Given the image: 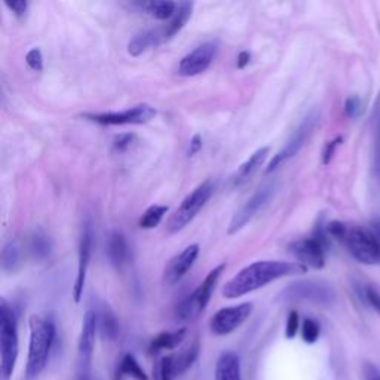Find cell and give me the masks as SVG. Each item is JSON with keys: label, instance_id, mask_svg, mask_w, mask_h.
I'll return each mask as SVG.
<instances>
[{"label": "cell", "instance_id": "obj_42", "mask_svg": "<svg viewBox=\"0 0 380 380\" xmlns=\"http://www.w3.org/2000/svg\"><path fill=\"white\" fill-rule=\"evenodd\" d=\"M370 229L377 240V244H379V248H380V220H374L372 224H370Z\"/></svg>", "mask_w": 380, "mask_h": 380}, {"label": "cell", "instance_id": "obj_36", "mask_svg": "<svg viewBox=\"0 0 380 380\" xmlns=\"http://www.w3.org/2000/svg\"><path fill=\"white\" fill-rule=\"evenodd\" d=\"M340 143H341V137H337V138H334L333 142L327 143V146L324 149V155H323V162L325 163V165L327 163H330V161L333 159V156L336 154V149L340 146Z\"/></svg>", "mask_w": 380, "mask_h": 380}, {"label": "cell", "instance_id": "obj_20", "mask_svg": "<svg viewBox=\"0 0 380 380\" xmlns=\"http://www.w3.org/2000/svg\"><path fill=\"white\" fill-rule=\"evenodd\" d=\"M192 9H194L192 2L177 4V9H175L174 17L168 21V24L165 25V29L161 30L163 41H170L171 37H174L177 33H179L184 27L186 22L190 18V15H192Z\"/></svg>", "mask_w": 380, "mask_h": 380}, {"label": "cell", "instance_id": "obj_22", "mask_svg": "<svg viewBox=\"0 0 380 380\" xmlns=\"http://www.w3.org/2000/svg\"><path fill=\"white\" fill-rule=\"evenodd\" d=\"M138 6H142L149 15H151L159 21L171 20L177 9V4L170 2V0H154V2L138 4Z\"/></svg>", "mask_w": 380, "mask_h": 380}, {"label": "cell", "instance_id": "obj_16", "mask_svg": "<svg viewBox=\"0 0 380 380\" xmlns=\"http://www.w3.org/2000/svg\"><path fill=\"white\" fill-rule=\"evenodd\" d=\"M199 256V245L192 244L186 247L180 255H177L170 260V263L165 266L163 271V283L167 285H174L179 283L182 278L192 268L194 263L196 262Z\"/></svg>", "mask_w": 380, "mask_h": 380}, {"label": "cell", "instance_id": "obj_37", "mask_svg": "<svg viewBox=\"0 0 380 380\" xmlns=\"http://www.w3.org/2000/svg\"><path fill=\"white\" fill-rule=\"evenodd\" d=\"M365 299H367V301L370 303V306L380 313V293L379 291L373 287H367L365 288Z\"/></svg>", "mask_w": 380, "mask_h": 380}, {"label": "cell", "instance_id": "obj_19", "mask_svg": "<svg viewBox=\"0 0 380 380\" xmlns=\"http://www.w3.org/2000/svg\"><path fill=\"white\" fill-rule=\"evenodd\" d=\"M106 248L110 263L115 266L116 269H122L123 264L126 263V259H128V244H126L125 236L118 231L111 232L107 238Z\"/></svg>", "mask_w": 380, "mask_h": 380}, {"label": "cell", "instance_id": "obj_25", "mask_svg": "<svg viewBox=\"0 0 380 380\" xmlns=\"http://www.w3.org/2000/svg\"><path fill=\"white\" fill-rule=\"evenodd\" d=\"M29 248L36 259L43 260L49 256V252H50V240L43 232L36 231L32 233L29 239Z\"/></svg>", "mask_w": 380, "mask_h": 380}, {"label": "cell", "instance_id": "obj_10", "mask_svg": "<svg viewBox=\"0 0 380 380\" xmlns=\"http://www.w3.org/2000/svg\"><path fill=\"white\" fill-rule=\"evenodd\" d=\"M97 328H98V315L90 309L83 316L78 346V367L81 380H86L88 376H90Z\"/></svg>", "mask_w": 380, "mask_h": 380}, {"label": "cell", "instance_id": "obj_33", "mask_svg": "<svg viewBox=\"0 0 380 380\" xmlns=\"http://www.w3.org/2000/svg\"><path fill=\"white\" fill-rule=\"evenodd\" d=\"M135 134H131V133H126V134H119L115 140H113V149L118 150V151H123L126 149H130L134 142H135Z\"/></svg>", "mask_w": 380, "mask_h": 380}, {"label": "cell", "instance_id": "obj_9", "mask_svg": "<svg viewBox=\"0 0 380 380\" xmlns=\"http://www.w3.org/2000/svg\"><path fill=\"white\" fill-rule=\"evenodd\" d=\"M325 244L324 235L318 232L312 238L294 240L288 248L299 263L305 264L306 268L323 269L325 266Z\"/></svg>", "mask_w": 380, "mask_h": 380}, {"label": "cell", "instance_id": "obj_7", "mask_svg": "<svg viewBox=\"0 0 380 380\" xmlns=\"http://www.w3.org/2000/svg\"><path fill=\"white\" fill-rule=\"evenodd\" d=\"M156 116L155 107L150 104L142 103L134 107L126 109L123 111H107V113H85L83 119L104 125V126H116V125H142L147 123Z\"/></svg>", "mask_w": 380, "mask_h": 380}, {"label": "cell", "instance_id": "obj_29", "mask_svg": "<svg viewBox=\"0 0 380 380\" xmlns=\"http://www.w3.org/2000/svg\"><path fill=\"white\" fill-rule=\"evenodd\" d=\"M98 325L101 332L107 339H115L118 334V323L115 315H113L109 309H104L101 316H98Z\"/></svg>", "mask_w": 380, "mask_h": 380}, {"label": "cell", "instance_id": "obj_18", "mask_svg": "<svg viewBox=\"0 0 380 380\" xmlns=\"http://www.w3.org/2000/svg\"><path fill=\"white\" fill-rule=\"evenodd\" d=\"M215 380H243L240 361L235 352H223L215 365Z\"/></svg>", "mask_w": 380, "mask_h": 380}, {"label": "cell", "instance_id": "obj_32", "mask_svg": "<svg viewBox=\"0 0 380 380\" xmlns=\"http://www.w3.org/2000/svg\"><path fill=\"white\" fill-rule=\"evenodd\" d=\"M299 327H300L299 313L296 311H291L290 315H288L287 325H285V336H287V339H294L296 334H297V332H299Z\"/></svg>", "mask_w": 380, "mask_h": 380}, {"label": "cell", "instance_id": "obj_13", "mask_svg": "<svg viewBox=\"0 0 380 380\" xmlns=\"http://www.w3.org/2000/svg\"><path fill=\"white\" fill-rule=\"evenodd\" d=\"M252 303H240L238 306L223 308L215 313L211 321L210 328L215 336H226L232 333L239 325H243L251 315Z\"/></svg>", "mask_w": 380, "mask_h": 380}, {"label": "cell", "instance_id": "obj_8", "mask_svg": "<svg viewBox=\"0 0 380 380\" xmlns=\"http://www.w3.org/2000/svg\"><path fill=\"white\" fill-rule=\"evenodd\" d=\"M276 190V184L275 183H268L262 186L257 192L252 195L245 204L240 207L231 220L229 224V233L233 235L236 232H239L240 229H244V227L256 217V215L269 204V201L272 199V196L275 195Z\"/></svg>", "mask_w": 380, "mask_h": 380}, {"label": "cell", "instance_id": "obj_26", "mask_svg": "<svg viewBox=\"0 0 380 380\" xmlns=\"http://www.w3.org/2000/svg\"><path fill=\"white\" fill-rule=\"evenodd\" d=\"M121 376H131L135 380H149L146 372L142 369L140 364H138V361L135 360L134 355H131V353H126L121 361L118 377Z\"/></svg>", "mask_w": 380, "mask_h": 380}, {"label": "cell", "instance_id": "obj_23", "mask_svg": "<svg viewBox=\"0 0 380 380\" xmlns=\"http://www.w3.org/2000/svg\"><path fill=\"white\" fill-rule=\"evenodd\" d=\"M184 336H186V328H180V330L171 332V333H161L159 336H156L154 340H151L150 352L156 353L163 349H175L182 344Z\"/></svg>", "mask_w": 380, "mask_h": 380}, {"label": "cell", "instance_id": "obj_5", "mask_svg": "<svg viewBox=\"0 0 380 380\" xmlns=\"http://www.w3.org/2000/svg\"><path fill=\"white\" fill-rule=\"evenodd\" d=\"M349 250L351 255L360 263L377 264L380 263V248L370 227L346 226V232L340 239Z\"/></svg>", "mask_w": 380, "mask_h": 380}, {"label": "cell", "instance_id": "obj_21", "mask_svg": "<svg viewBox=\"0 0 380 380\" xmlns=\"http://www.w3.org/2000/svg\"><path fill=\"white\" fill-rule=\"evenodd\" d=\"M163 41V37L161 34V30H147L140 34L134 36L131 42L128 43V53L133 57H138L144 54L146 50L158 46Z\"/></svg>", "mask_w": 380, "mask_h": 380}, {"label": "cell", "instance_id": "obj_24", "mask_svg": "<svg viewBox=\"0 0 380 380\" xmlns=\"http://www.w3.org/2000/svg\"><path fill=\"white\" fill-rule=\"evenodd\" d=\"M21 264V248L15 243L11 240L2 250V269L5 272H15Z\"/></svg>", "mask_w": 380, "mask_h": 380}, {"label": "cell", "instance_id": "obj_38", "mask_svg": "<svg viewBox=\"0 0 380 380\" xmlns=\"http://www.w3.org/2000/svg\"><path fill=\"white\" fill-rule=\"evenodd\" d=\"M8 9H11L12 12H14V14L17 17H22L25 12H27V8H29V4L25 2V0H15V2H6L5 4Z\"/></svg>", "mask_w": 380, "mask_h": 380}, {"label": "cell", "instance_id": "obj_35", "mask_svg": "<svg viewBox=\"0 0 380 380\" xmlns=\"http://www.w3.org/2000/svg\"><path fill=\"white\" fill-rule=\"evenodd\" d=\"M362 110V106H361V101L358 97H351L346 100V104H345V111L346 115L349 118H357L360 116V113Z\"/></svg>", "mask_w": 380, "mask_h": 380}, {"label": "cell", "instance_id": "obj_11", "mask_svg": "<svg viewBox=\"0 0 380 380\" xmlns=\"http://www.w3.org/2000/svg\"><path fill=\"white\" fill-rule=\"evenodd\" d=\"M316 123V116L315 115H309L305 119L301 121V123L297 126V130L291 134V137L288 138V142L285 143V146L278 151V154L272 158V161L268 163V167H266V174H271L275 170L280 168L283 163H285L287 161H290L291 158H294L299 151L301 150V147L305 146V142L308 140V137L311 135L313 126Z\"/></svg>", "mask_w": 380, "mask_h": 380}, {"label": "cell", "instance_id": "obj_34", "mask_svg": "<svg viewBox=\"0 0 380 380\" xmlns=\"http://www.w3.org/2000/svg\"><path fill=\"white\" fill-rule=\"evenodd\" d=\"M174 377V355L163 357L161 361V380H172Z\"/></svg>", "mask_w": 380, "mask_h": 380}, {"label": "cell", "instance_id": "obj_31", "mask_svg": "<svg viewBox=\"0 0 380 380\" xmlns=\"http://www.w3.org/2000/svg\"><path fill=\"white\" fill-rule=\"evenodd\" d=\"M25 62H27V66L33 72H42L43 70V57H42L41 49H37V48L30 49L27 55H25Z\"/></svg>", "mask_w": 380, "mask_h": 380}, {"label": "cell", "instance_id": "obj_30", "mask_svg": "<svg viewBox=\"0 0 380 380\" xmlns=\"http://www.w3.org/2000/svg\"><path fill=\"white\" fill-rule=\"evenodd\" d=\"M320 333H321V327L315 320L306 318L305 321H303L301 337H303V340L306 341V344H309V345L315 344V341L318 340V337H320Z\"/></svg>", "mask_w": 380, "mask_h": 380}, {"label": "cell", "instance_id": "obj_15", "mask_svg": "<svg viewBox=\"0 0 380 380\" xmlns=\"http://www.w3.org/2000/svg\"><path fill=\"white\" fill-rule=\"evenodd\" d=\"M93 252V227L90 223L83 224L79 240V263H78V275L73 287V299L76 303H79L83 294V287L86 283V272L90 266V259Z\"/></svg>", "mask_w": 380, "mask_h": 380}, {"label": "cell", "instance_id": "obj_1", "mask_svg": "<svg viewBox=\"0 0 380 380\" xmlns=\"http://www.w3.org/2000/svg\"><path fill=\"white\" fill-rule=\"evenodd\" d=\"M308 268L299 262H281V260H260L248 264L239 271L229 283L223 287V296L226 299L243 297L252 293L280 278L306 273Z\"/></svg>", "mask_w": 380, "mask_h": 380}, {"label": "cell", "instance_id": "obj_12", "mask_svg": "<svg viewBox=\"0 0 380 380\" xmlns=\"http://www.w3.org/2000/svg\"><path fill=\"white\" fill-rule=\"evenodd\" d=\"M283 294L285 300H305L318 303V305H328L334 300L333 290L318 281H299L290 284L283 291Z\"/></svg>", "mask_w": 380, "mask_h": 380}, {"label": "cell", "instance_id": "obj_6", "mask_svg": "<svg viewBox=\"0 0 380 380\" xmlns=\"http://www.w3.org/2000/svg\"><path fill=\"white\" fill-rule=\"evenodd\" d=\"M224 269H226L224 263L215 266V268L205 276V280L202 281V284L194 291V293L182 301V305L177 308V316H179L180 320L183 321L194 320L207 308L212 291L215 285H217Z\"/></svg>", "mask_w": 380, "mask_h": 380}, {"label": "cell", "instance_id": "obj_39", "mask_svg": "<svg viewBox=\"0 0 380 380\" xmlns=\"http://www.w3.org/2000/svg\"><path fill=\"white\" fill-rule=\"evenodd\" d=\"M202 149V137L199 134H195L192 138H190V144H189V156L196 155L198 151Z\"/></svg>", "mask_w": 380, "mask_h": 380}, {"label": "cell", "instance_id": "obj_28", "mask_svg": "<svg viewBox=\"0 0 380 380\" xmlns=\"http://www.w3.org/2000/svg\"><path fill=\"white\" fill-rule=\"evenodd\" d=\"M168 212V207L165 205H151L149 207L144 214L140 219V227L142 229H154L156 227L162 219L165 217V214Z\"/></svg>", "mask_w": 380, "mask_h": 380}, {"label": "cell", "instance_id": "obj_2", "mask_svg": "<svg viewBox=\"0 0 380 380\" xmlns=\"http://www.w3.org/2000/svg\"><path fill=\"white\" fill-rule=\"evenodd\" d=\"M55 339L54 323L43 318L41 315H33L30 318V341H29V357L25 376L34 379L42 373L49 358L50 348Z\"/></svg>", "mask_w": 380, "mask_h": 380}, {"label": "cell", "instance_id": "obj_40", "mask_svg": "<svg viewBox=\"0 0 380 380\" xmlns=\"http://www.w3.org/2000/svg\"><path fill=\"white\" fill-rule=\"evenodd\" d=\"M364 377L365 380H380V372L372 364L364 365Z\"/></svg>", "mask_w": 380, "mask_h": 380}, {"label": "cell", "instance_id": "obj_27", "mask_svg": "<svg viewBox=\"0 0 380 380\" xmlns=\"http://www.w3.org/2000/svg\"><path fill=\"white\" fill-rule=\"evenodd\" d=\"M198 352H199V345L195 341L192 346H189L182 353H179V355L174 357V376L183 374L189 367L195 362Z\"/></svg>", "mask_w": 380, "mask_h": 380}, {"label": "cell", "instance_id": "obj_4", "mask_svg": "<svg viewBox=\"0 0 380 380\" xmlns=\"http://www.w3.org/2000/svg\"><path fill=\"white\" fill-rule=\"evenodd\" d=\"M212 194L214 183L211 180H205L196 186L192 192L182 201L180 207L170 215L167 222L168 233H175L184 229V227L196 217L198 212L205 207Z\"/></svg>", "mask_w": 380, "mask_h": 380}, {"label": "cell", "instance_id": "obj_41", "mask_svg": "<svg viewBox=\"0 0 380 380\" xmlns=\"http://www.w3.org/2000/svg\"><path fill=\"white\" fill-rule=\"evenodd\" d=\"M251 61V54L248 50H243V53H239L238 55V61H236V67L238 69H245Z\"/></svg>", "mask_w": 380, "mask_h": 380}, {"label": "cell", "instance_id": "obj_3", "mask_svg": "<svg viewBox=\"0 0 380 380\" xmlns=\"http://www.w3.org/2000/svg\"><path fill=\"white\" fill-rule=\"evenodd\" d=\"M18 358V328L14 311L0 300V377L11 380Z\"/></svg>", "mask_w": 380, "mask_h": 380}, {"label": "cell", "instance_id": "obj_14", "mask_svg": "<svg viewBox=\"0 0 380 380\" xmlns=\"http://www.w3.org/2000/svg\"><path fill=\"white\" fill-rule=\"evenodd\" d=\"M215 53H217V45L214 42H205L196 46L180 60L177 73L184 78H192V76L204 73L211 66Z\"/></svg>", "mask_w": 380, "mask_h": 380}, {"label": "cell", "instance_id": "obj_17", "mask_svg": "<svg viewBox=\"0 0 380 380\" xmlns=\"http://www.w3.org/2000/svg\"><path fill=\"white\" fill-rule=\"evenodd\" d=\"M269 151H271V147L269 146H263L260 149H257L255 154H252L244 163H240V167L236 170V172L232 175V186L233 187H238V186H243L245 184L252 175H255L260 167H263L264 161L268 159L269 156Z\"/></svg>", "mask_w": 380, "mask_h": 380}]
</instances>
